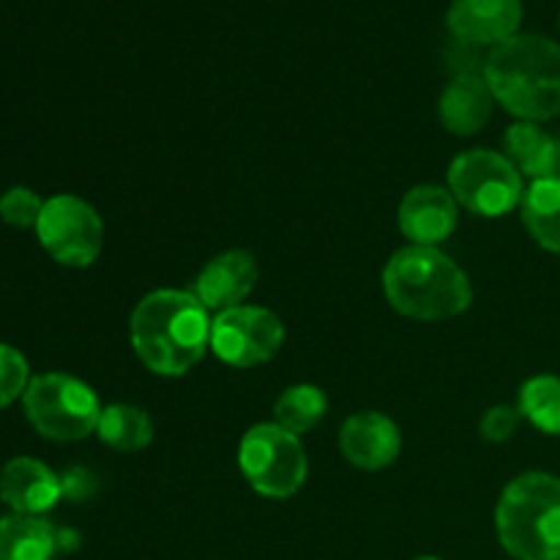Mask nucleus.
Returning a JSON list of instances; mask_svg holds the SVG:
<instances>
[{"mask_svg": "<svg viewBox=\"0 0 560 560\" xmlns=\"http://www.w3.org/2000/svg\"><path fill=\"white\" fill-rule=\"evenodd\" d=\"M137 359L162 377H180L211 348V317L191 290H153L129 320Z\"/></svg>", "mask_w": 560, "mask_h": 560, "instance_id": "f257e3e1", "label": "nucleus"}, {"mask_svg": "<svg viewBox=\"0 0 560 560\" xmlns=\"http://www.w3.org/2000/svg\"><path fill=\"white\" fill-rule=\"evenodd\" d=\"M485 80L495 102L520 120H552L560 115V44L539 33H517L492 47Z\"/></svg>", "mask_w": 560, "mask_h": 560, "instance_id": "f03ea898", "label": "nucleus"}, {"mask_svg": "<svg viewBox=\"0 0 560 560\" xmlns=\"http://www.w3.org/2000/svg\"><path fill=\"white\" fill-rule=\"evenodd\" d=\"M383 293L392 310L413 320H452L474 301L463 268L435 246L399 249L383 268Z\"/></svg>", "mask_w": 560, "mask_h": 560, "instance_id": "7ed1b4c3", "label": "nucleus"}, {"mask_svg": "<svg viewBox=\"0 0 560 560\" xmlns=\"http://www.w3.org/2000/svg\"><path fill=\"white\" fill-rule=\"evenodd\" d=\"M503 550L517 560H560V479L523 474L509 481L495 509Z\"/></svg>", "mask_w": 560, "mask_h": 560, "instance_id": "20e7f679", "label": "nucleus"}, {"mask_svg": "<svg viewBox=\"0 0 560 560\" xmlns=\"http://www.w3.org/2000/svg\"><path fill=\"white\" fill-rule=\"evenodd\" d=\"M22 405L33 430L58 443H74L96 432L104 410L88 383L63 372L31 377Z\"/></svg>", "mask_w": 560, "mask_h": 560, "instance_id": "39448f33", "label": "nucleus"}, {"mask_svg": "<svg viewBox=\"0 0 560 560\" xmlns=\"http://www.w3.org/2000/svg\"><path fill=\"white\" fill-rule=\"evenodd\" d=\"M238 468L257 495L273 501L293 498L310 474L304 443L273 421L252 427L241 438Z\"/></svg>", "mask_w": 560, "mask_h": 560, "instance_id": "423d86ee", "label": "nucleus"}, {"mask_svg": "<svg viewBox=\"0 0 560 560\" xmlns=\"http://www.w3.org/2000/svg\"><path fill=\"white\" fill-rule=\"evenodd\" d=\"M448 191L476 217L495 219L523 202V175L509 156L487 148L459 153L448 167Z\"/></svg>", "mask_w": 560, "mask_h": 560, "instance_id": "0eeeda50", "label": "nucleus"}, {"mask_svg": "<svg viewBox=\"0 0 560 560\" xmlns=\"http://www.w3.org/2000/svg\"><path fill=\"white\" fill-rule=\"evenodd\" d=\"M38 241L55 262L85 268L102 255L104 224L91 202L74 195H55L44 200L36 224Z\"/></svg>", "mask_w": 560, "mask_h": 560, "instance_id": "6e6552de", "label": "nucleus"}, {"mask_svg": "<svg viewBox=\"0 0 560 560\" xmlns=\"http://www.w3.org/2000/svg\"><path fill=\"white\" fill-rule=\"evenodd\" d=\"M284 323L266 306H233L211 320V350L219 361L249 370L266 364L282 350Z\"/></svg>", "mask_w": 560, "mask_h": 560, "instance_id": "1a4fd4ad", "label": "nucleus"}, {"mask_svg": "<svg viewBox=\"0 0 560 560\" xmlns=\"http://www.w3.org/2000/svg\"><path fill=\"white\" fill-rule=\"evenodd\" d=\"M523 0H454L446 25L457 42L470 47H498L517 36Z\"/></svg>", "mask_w": 560, "mask_h": 560, "instance_id": "9d476101", "label": "nucleus"}, {"mask_svg": "<svg viewBox=\"0 0 560 560\" xmlns=\"http://www.w3.org/2000/svg\"><path fill=\"white\" fill-rule=\"evenodd\" d=\"M457 200L443 186H413L399 202V230L413 246L443 244L457 230Z\"/></svg>", "mask_w": 560, "mask_h": 560, "instance_id": "9b49d317", "label": "nucleus"}, {"mask_svg": "<svg viewBox=\"0 0 560 560\" xmlns=\"http://www.w3.org/2000/svg\"><path fill=\"white\" fill-rule=\"evenodd\" d=\"M402 435L388 416L377 410L353 413L339 430V452L361 470H383L399 457Z\"/></svg>", "mask_w": 560, "mask_h": 560, "instance_id": "f8f14e48", "label": "nucleus"}, {"mask_svg": "<svg viewBox=\"0 0 560 560\" xmlns=\"http://www.w3.org/2000/svg\"><path fill=\"white\" fill-rule=\"evenodd\" d=\"M257 279H260V266L255 255L246 249H230L208 260L191 293L208 312H224L241 306V301L255 290Z\"/></svg>", "mask_w": 560, "mask_h": 560, "instance_id": "ddd939ff", "label": "nucleus"}, {"mask_svg": "<svg viewBox=\"0 0 560 560\" xmlns=\"http://www.w3.org/2000/svg\"><path fill=\"white\" fill-rule=\"evenodd\" d=\"M63 495V485L44 463L33 457H16L0 470V501L14 514L42 517Z\"/></svg>", "mask_w": 560, "mask_h": 560, "instance_id": "4468645a", "label": "nucleus"}, {"mask_svg": "<svg viewBox=\"0 0 560 560\" xmlns=\"http://www.w3.org/2000/svg\"><path fill=\"white\" fill-rule=\"evenodd\" d=\"M492 104H495V96H492L485 74L481 71H463L443 88L438 115L452 135L470 137L485 129L492 115Z\"/></svg>", "mask_w": 560, "mask_h": 560, "instance_id": "2eb2a0df", "label": "nucleus"}, {"mask_svg": "<svg viewBox=\"0 0 560 560\" xmlns=\"http://www.w3.org/2000/svg\"><path fill=\"white\" fill-rule=\"evenodd\" d=\"M58 530L42 517L11 514L0 520V560H52Z\"/></svg>", "mask_w": 560, "mask_h": 560, "instance_id": "dca6fc26", "label": "nucleus"}, {"mask_svg": "<svg viewBox=\"0 0 560 560\" xmlns=\"http://www.w3.org/2000/svg\"><path fill=\"white\" fill-rule=\"evenodd\" d=\"M506 156L520 175H528L534 180L550 178L552 159H556L558 137L547 135L539 124L530 120H517L506 131Z\"/></svg>", "mask_w": 560, "mask_h": 560, "instance_id": "f3484780", "label": "nucleus"}, {"mask_svg": "<svg viewBox=\"0 0 560 560\" xmlns=\"http://www.w3.org/2000/svg\"><path fill=\"white\" fill-rule=\"evenodd\" d=\"M523 224L530 238L560 255V180H534L523 195Z\"/></svg>", "mask_w": 560, "mask_h": 560, "instance_id": "a211bd4d", "label": "nucleus"}, {"mask_svg": "<svg viewBox=\"0 0 560 560\" xmlns=\"http://www.w3.org/2000/svg\"><path fill=\"white\" fill-rule=\"evenodd\" d=\"M96 435L115 452H142L153 441V421L137 405H107L98 419Z\"/></svg>", "mask_w": 560, "mask_h": 560, "instance_id": "6ab92c4d", "label": "nucleus"}, {"mask_svg": "<svg viewBox=\"0 0 560 560\" xmlns=\"http://www.w3.org/2000/svg\"><path fill=\"white\" fill-rule=\"evenodd\" d=\"M326 413V394H323V388L312 386V383H299V386L284 388L282 397L273 402V424L293 432V435H304V432L315 430Z\"/></svg>", "mask_w": 560, "mask_h": 560, "instance_id": "aec40b11", "label": "nucleus"}, {"mask_svg": "<svg viewBox=\"0 0 560 560\" xmlns=\"http://www.w3.org/2000/svg\"><path fill=\"white\" fill-rule=\"evenodd\" d=\"M520 413L545 435H560V377L536 375L520 388Z\"/></svg>", "mask_w": 560, "mask_h": 560, "instance_id": "412c9836", "label": "nucleus"}, {"mask_svg": "<svg viewBox=\"0 0 560 560\" xmlns=\"http://www.w3.org/2000/svg\"><path fill=\"white\" fill-rule=\"evenodd\" d=\"M44 211V200L27 186H14L0 197V219L16 230L36 228Z\"/></svg>", "mask_w": 560, "mask_h": 560, "instance_id": "4be33fe9", "label": "nucleus"}, {"mask_svg": "<svg viewBox=\"0 0 560 560\" xmlns=\"http://www.w3.org/2000/svg\"><path fill=\"white\" fill-rule=\"evenodd\" d=\"M27 383H31V370H27L25 355L11 345L0 342V410L22 397Z\"/></svg>", "mask_w": 560, "mask_h": 560, "instance_id": "5701e85b", "label": "nucleus"}, {"mask_svg": "<svg viewBox=\"0 0 560 560\" xmlns=\"http://www.w3.org/2000/svg\"><path fill=\"white\" fill-rule=\"evenodd\" d=\"M520 421H523V413L520 408H509V405H495L485 413L481 419V435L490 443H503L517 432Z\"/></svg>", "mask_w": 560, "mask_h": 560, "instance_id": "b1692460", "label": "nucleus"}, {"mask_svg": "<svg viewBox=\"0 0 560 560\" xmlns=\"http://www.w3.org/2000/svg\"><path fill=\"white\" fill-rule=\"evenodd\" d=\"M550 178H552V180H560V140H558V145H556V159H552Z\"/></svg>", "mask_w": 560, "mask_h": 560, "instance_id": "393cba45", "label": "nucleus"}, {"mask_svg": "<svg viewBox=\"0 0 560 560\" xmlns=\"http://www.w3.org/2000/svg\"><path fill=\"white\" fill-rule=\"evenodd\" d=\"M416 560H441V558H435V556H424V558H416Z\"/></svg>", "mask_w": 560, "mask_h": 560, "instance_id": "a878e982", "label": "nucleus"}]
</instances>
